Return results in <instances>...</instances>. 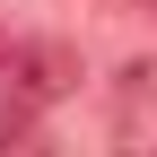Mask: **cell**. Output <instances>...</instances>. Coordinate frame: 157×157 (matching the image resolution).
<instances>
[{
	"mask_svg": "<svg viewBox=\"0 0 157 157\" xmlns=\"http://www.w3.org/2000/svg\"><path fill=\"white\" fill-rule=\"evenodd\" d=\"M78 44L61 35H35V26H0V105H9V122H35L44 105H61L78 87Z\"/></svg>",
	"mask_w": 157,
	"mask_h": 157,
	"instance_id": "6da1fadb",
	"label": "cell"
},
{
	"mask_svg": "<svg viewBox=\"0 0 157 157\" xmlns=\"http://www.w3.org/2000/svg\"><path fill=\"white\" fill-rule=\"evenodd\" d=\"M113 157H157V61L113 78Z\"/></svg>",
	"mask_w": 157,
	"mask_h": 157,
	"instance_id": "7a4b0ae2",
	"label": "cell"
},
{
	"mask_svg": "<svg viewBox=\"0 0 157 157\" xmlns=\"http://www.w3.org/2000/svg\"><path fill=\"white\" fill-rule=\"evenodd\" d=\"M0 157H61V148H52V131H35V122H9V131H0Z\"/></svg>",
	"mask_w": 157,
	"mask_h": 157,
	"instance_id": "3957f363",
	"label": "cell"
},
{
	"mask_svg": "<svg viewBox=\"0 0 157 157\" xmlns=\"http://www.w3.org/2000/svg\"><path fill=\"white\" fill-rule=\"evenodd\" d=\"M140 9H148V26H157V0H140Z\"/></svg>",
	"mask_w": 157,
	"mask_h": 157,
	"instance_id": "277c9868",
	"label": "cell"
}]
</instances>
